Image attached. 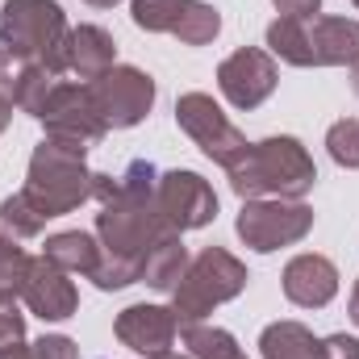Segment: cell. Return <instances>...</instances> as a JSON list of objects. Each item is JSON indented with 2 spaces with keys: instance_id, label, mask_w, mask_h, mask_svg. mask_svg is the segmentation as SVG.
Returning <instances> with one entry per match:
<instances>
[{
  "instance_id": "24",
  "label": "cell",
  "mask_w": 359,
  "mask_h": 359,
  "mask_svg": "<svg viewBox=\"0 0 359 359\" xmlns=\"http://www.w3.org/2000/svg\"><path fill=\"white\" fill-rule=\"evenodd\" d=\"M188 0H130V17L147 34H176Z\"/></svg>"
},
{
  "instance_id": "17",
  "label": "cell",
  "mask_w": 359,
  "mask_h": 359,
  "mask_svg": "<svg viewBox=\"0 0 359 359\" xmlns=\"http://www.w3.org/2000/svg\"><path fill=\"white\" fill-rule=\"evenodd\" d=\"M184 271H188V247H184V238H180L176 230H168V234L151 247V255H147V264H142V280H147L155 292H172L180 280H184Z\"/></svg>"
},
{
  "instance_id": "15",
  "label": "cell",
  "mask_w": 359,
  "mask_h": 359,
  "mask_svg": "<svg viewBox=\"0 0 359 359\" xmlns=\"http://www.w3.org/2000/svg\"><path fill=\"white\" fill-rule=\"evenodd\" d=\"M318 67H355L359 63V21L351 17H313L309 25Z\"/></svg>"
},
{
  "instance_id": "11",
  "label": "cell",
  "mask_w": 359,
  "mask_h": 359,
  "mask_svg": "<svg viewBox=\"0 0 359 359\" xmlns=\"http://www.w3.org/2000/svg\"><path fill=\"white\" fill-rule=\"evenodd\" d=\"M276 80H280L276 59L259 46H243L230 59H222L217 67V88L234 109H259L276 92Z\"/></svg>"
},
{
  "instance_id": "21",
  "label": "cell",
  "mask_w": 359,
  "mask_h": 359,
  "mask_svg": "<svg viewBox=\"0 0 359 359\" xmlns=\"http://www.w3.org/2000/svg\"><path fill=\"white\" fill-rule=\"evenodd\" d=\"M55 84H59V76H55L50 67H42V63H21V67H17L13 104H17L21 113H29V117H42V109H46Z\"/></svg>"
},
{
  "instance_id": "39",
  "label": "cell",
  "mask_w": 359,
  "mask_h": 359,
  "mask_svg": "<svg viewBox=\"0 0 359 359\" xmlns=\"http://www.w3.org/2000/svg\"><path fill=\"white\" fill-rule=\"evenodd\" d=\"M0 59H4V55H0Z\"/></svg>"
},
{
  "instance_id": "19",
  "label": "cell",
  "mask_w": 359,
  "mask_h": 359,
  "mask_svg": "<svg viewBox=\"0 0 359 359\" xmlns=\"http://www.w3.org/2000/svg\"><path fill=\"white\" fill-rule=\"evenodd\" d=\"M318 343L322 339H313V330L301 326V322H271L259 334L264 359H322Z\"/></svg>"
},
{
  "instance_id": "25",
  "label": "cell",
  "mask_w": 359,
  "mask_h": 359,
  "mask_svg": "<svg viewBox=\"0 0 359 359\" xmlns=\"http://www.w3.org/2000/svg\"><path fill=\"white\" fill-rule=\"evenodd\" d=\"M217 34H222L217 8L213 4H201V0H188V8H184V17H180V25H176L180 42L184 46H209Z\"/></svg>"
},
{
  "instance_id": "2",
  "label": "cell",
  "mask_w": 359,
  "mask_h": 359,
  "mask_svg": "<svg viewBox=\"0 0 359 359\" xmlns=\"http://www.w3.org/2000/svg\"><path fill=\"white\" fill-rule=\"evenodd\" d=\"M226 176H230L234 196H243V201H268V196L305 201V192L318 180V168L292 134H276V138H264V142H251L247 155Z\"/></svg>"
},
{
  "instance_id": "34",
  "label": "cell",
  "mask_w": 359,
  "mask_h": 359,
  "mask_svg": "<svg viewBox=\"0 0 359 359\" xmlns=\"http://www.w3.org/2000/svg\"><path fill=\"white\" fill-rule=\"evenodd\" d=\"M8 121H13V104H4V100H0V134L8 130Z\"/></svg>"
},
{
  "instance_id": "27",
  "label": "cell",
  "mask_w": 359,
  "mask_h": 359,
  "mask_svg": "<svg viewBox=\"0 0 359 359\" xmlns=\"http://www.w3.org/2000/svg\"><path fill=\"white\" fill-rule=\"evenodd\" d=\"M29 264H34V259L17 247V238L0 234V288L21 292V284H25V276H29Z\"/></svg>"
},
{
  "instance_id": "9",
  "label": "cell",
  "mask_w": 359,
  "mask_h": 359,
  "mask_svg": "<svg viewBox=\"0 0 359 359\" xmlns=\"http://www.w3.org/2000/svg\"><path fill=\"white\" fill-rule=\"evenodd\" d=\"M38 121L46 126V138L76 142V147H96L109 134L104 117L96 113V100H92L88 84H55Z\"/></svg>"
},
{
  "instance_id": "26",
  "label": "cell",
  "mask_w": 359,
  "mask_h": 359,
  "mask_svg": "<svg viewBox=\"0 0 359 359\" xmlns=\"http://www.w3.org/2000/svg\"><path fill=\"white\" fill-rule=\"evenodd\" d=\"M326 151L339 168L359 172V117H343L326 130Z\"/></svg>"
},
{
  "instance_id": "6",
  "label": "cell",
  "mask_w": 359,
  "mask_h": 359,
  "mask_svg": "<svg viewBox=\"0 0 359 359\" xmlns=\"http://www.w3.org/2000/svg\"><path fill=\"white\" fill-rule=\"evenodd\" d=\"M176 121H180V130L217 163V168H234L243 155H247V134L222 113V104L209 96V92H184L176 100Z\"/></svg>"
},
{
  "instance_id": "36",
  "label": "cell",
  "mask_w": 359,
  "mask_h": 359,
  "mask_svg": "<svg viewBox=\"0 0 359 359\" xmlns=\"http://www.w3.org/2000/svg\"><path fill=\"white\" fill-rule=\"evenodd\" d=\"M351 88H355V96H359V63H355V76H351Z\"/></svg>"
},
{
  "instance_id": "3",
  "label": "cell",
  "mask_w": 359,
  "mask_h": 359,
  "mask_svg": "<svg viewBox=\"0 0 359 359\" xmlns=\"http://www.w3.org/2000/svg\"><path fill=\"white\" fill-rule=\"evenodd\" d=\"M92 176L96 172H88V147L42 138L29 155V172H25L21 192L50 222V217L76 213L84 201H92Z\"/></svg>"
},
{
  "instance_id": "22",
  "label": "cell",
  "mask_w": 359,
  "mask_h": 359,
  "mask_svg": "<svg viewBox=\"0 0 359 359\" xmlns=\"http://www.w3.org/2000/svg\"><path fill=\"white\" fill-rule=\"evenodd\" d=\"M180 339H184L192 359H247L230 330H217V326H205V322L180 326Z\"/></svg>"
},
{
  "instance_id": "7",
  "label": "cell",
  "mask_w": 359,
  "mask_h": 359,
  "mask_svg": "<svg viewBox=\"0 0 359 359\" xmlns=\"http://www.w3.org/2000/svg\"><path fill=\"white\" fill-rule=\"evenodd\" d=\"M234 230H238V238L251 251L271 255L280 247L301 243L313 230V209L305 201H276V196H268V201H243Z\"/></svg>"
},
{
  "instance_id": "10",
  "label": "cell",
  "mask_w": 359,
  "mask_h": 359,
  "mask_svg": "<svg viewBox=\"0 0 359 359\" xmlns=\"http://www.w3.org/2000/svg\"><path fill=\"white\" fill-rule=\"evenodd\" d=\"M155 201H159V213H163L168 230H176V234L201 230L217 217V192L196 172H163Z\"/></svg>"
},
{
  "instance_id": "5",
  "label": "cell",
  "mask_w": 359,
  "mask_h": 359,
  "mask_svg": "<svg viewBox=\"0 0 359 359\" xmlns=\"http://www.w3.org/2000/svg\"><path fill=\"white\" fill-rule=\"evenodd\" d=\"M247 264L243 259H234L230 251H222V247H205L188 271H184V280H180L176 288H172V313H176L180 326H192V322H205L217 305H226V301H234L243 288H247Z\"/></svg>"
},
{
  "instance_id": "29",
  "label": "cell",
  "mask_w": 359,
  "mask_h": 359,
  "mask_svg": "<svg viewBox=\"0 0 359 359\" xmlns=\"http://www.w3.org/2000/svg\"><path fill=\"white\" fill-rule=\"evenodd\" d=\"M34 359H80V347L67 334H42L34 343Z\"/></svg>"
},
{
  "instance_id": "30",
  "label": "cell",
  "mask_w": 359,
  "mask_h": 359,
  "mask_svg": "<svg viewBox=\"0 0 359 359\" xmlns=\"http://www.w3.org/2000/svg\"><path fill=\"white\" fill-rule=\"evenodd\" d=\"M322 359H359V339L355 334H330L318 343Z\"/></svg>"
},
{
  "instance_id": "16",
  "label": "cell",
  "mask_w": 359,
  "mask_h": 359,
  "mask_svg": "<svg viewBox=\"0 0 359 359\" xmlns=\"http://www.w3.org/2000/svg\"><path fill=\"white\" fill-rule=\"evenodd\" d=\"M109 67H117V46L109 38V29L100 25H76L67 34V72H76L80 80H100Z\"/></svg>"
},
{
  "instance_id": "23",
  "label": "cell",
  "mask_w": 359,
  "mask_h": 359,
  "mask_svg": "<svg viewBox=\"0 0 359 359\" xmlns=\"http://www.w3.org/2000/svg\"><path fill=\"white\" fill-rule=\"evenodd\" d=\"M0 226L8 230V238L21 243V238H38L46 230V217L34 209V201L25 192H13V196L0 201Z\"/></svg>"
},
{
  "instance_id": "28",
  "label": "cell",
  "mask_w": 359,
  "mask_h": 359,
  "mask_svg": "<svg viewBox=\"0 0 359 359\" xmlns=\"http://www.w3.org/2000/svg\"><path fill=\"white\" fill-rule=\"evenodd\" d=\"M25 343V313L17 309V292L0 288V347Z\"/></svg>"
},
{
  "instance_id": "20",
  "label": "cell",
  "mask_w": 359,
  "mask_h": 359,
  "mask_svg": "<svg viewBox=\"0 0 359 359\" xmlns=\"http://www.w3.org/2000/svg\"><path fill=\"white\" fill-rule=\"evenodd\" d=\"M268 55L284 59L288 67H318L313 42H309V21L276 17V21L268 25Z\"/></svg>"
},
{
  "instance_id": "8",
  "label": "cell",
  "mask_w": 359,
  "mask_h": 359,
  "mask_svg": "<svg viewBox=\"0 0 359 359\" xmlns=\"http://www.w3.org/2000/svg\"><path fill=\"white\" fill-rule=\"evenodd\" d=\"M92 100H96V113L104 117L109 130H130L138 126L151 104H155V80L142 72V67H109L100 80L88 84Z\"/></svg>"
},
{
  "instance_id": "4",
  "label": "cell",
  "mask_w": 359,
  "mask_h": 359,
  "mask_svg": "<svg viewBox=\"0 0 359 359\" xmlns=\"http://www.w3.org/2000/svg\"><path fill=\"white\" fill-rule=\"evenodd\" d=\"M67 13L59 0H8L0 8V50L13 63H42L67 72Z\"/></svg>"
},
{
  "instance_id": "33",
  "label": "cell",
  "mask_w": 359,
  "mask_h": 359,
  "mask_svg": "<svg viewBox=\"0 0 359 359\" xmlns=\"http://www.w3.org/2000/svg\"><path fill=\"white\" fill-rule=\"evenodd\" d=\"M347 309H351V322L359 326V280H355V288H351V305Z\"/></svg>"
},
{
  "instance_id": "31",
  "label": "cell",
  "mask_w": 359,
  "mask_h": 359,
  "mask_svg": "<svg viewBox=\"0 0 359 359\" xmlns=\"http://www.w3.org/2000/svg\"><path fill=\"white\" fill-rule=\"evenodd\" d=\"M280 17H292V21H313L322 13V0H271Z\"/></svg>"
},
{
  "instance_id": "1",
  "label": "cell",
  "mask_w": 359,
  "mask_h": 359,
  "mask_svg": "<svg viewBox=\"0 0 359 359\" xmlns=\"http://www.w3.org/2000/svg\"><path fill=\"white\" fill-rule=\"evenodd\" d=\"M155 192H159V172L147 159H134L121 176H104V172L92 176V196L100 201V213H96L100 264L88 280L100 292L138 284L151 247L168 234Z\"/></svg>"
},
{
  "instance_id": "35",
  "label": "cell",
  "mask_w": 359,
  "mask_h": 359,
  "mask_svg": "<svg viewBox=\"0 0 359 359\" xmlns=\"http://www.w3.org/2000/svg\"><path fill=\"white\" fill-rule=\"evenodd\" d=\"M92 8H113V4H117V0H88Z\"/></svg>"
},
{
  "instance_id": "38",
  "label": "cell",
  "mask_w": 359,
  "mask_h": 359,
  "mask_svg": "<svg viewBox=\"0 0 359 359\" xmlns=\"http://www.w3.org/2000/svg\"><path fill=\"white\" fill-rule=\"evenodd\" d=\"M351 4H355V8H359V0H351Z\"/></svg>"
},
{
  "instance_id": "18",
  "label": "cell",
  "mask_w": 359,
  "mask_h": 359,
  "mask_svg": "<svg viewBox=\"0 0 359 359\" xmlns=\"http://www.w3.org/2000/svg\"><path fill=\"white\" fill-rule=\"evenodd\" d=\"M42 255L50 264H59L63 271H72V276H92L96 264H100V243L92 234H84V230H63V234L46 238Z\"/></svg>"
},
{
  "instance_id": "32",
  "label": "cell",
  "mask_w": 359,
  "mask_h": 359,
  "mask_svg": "<svg viewBox=\"0 0 359 359\" xmlns=\"http://www.w3.org/2000/svg\"><path fill=\"white\" fill-rule=\"evenodd\" d=\"M0 359H34V347H25V343H13V347H0Z\"/></svg>"
},
{
  "instance_id": "13",
  "label": "cell",
  "mask_w": 359,
  "mask_h": 359,
  "mask_svg": "<svg viewBox=\"0 0 359 359\" xmlns=\"http://www.w3.org/2000/svg\"><path fill=\"white\" fill-rule=\"evenodd\" d=\"M113 330H117V339L130 351H138L147 359H159L176 347L180 322H176V313L163 309V305H130V309L117 313Z\"/></svg>"
},
{
  "instance_id": "12",
  "label": "cell",
  "mask_w": 359,
  "mask_h": 359,
  "mask_svg": "<svg viewBox=\"0 0 359 359\" xmlns=\"http://www.w3.org/2000/svg\"><path fill=\"white\" fill-rule=\"evenodd\" d=\"M72 271H63L59 264H50L46 255H38L29 264V276L21 284V301L29 305V313H38L42 322H67L76 309H80V292L76 284L67 280Z\"/></svg>"
},
{
  "instance_id": "37",
  "label": "cell",
  "mask_w": 359,
  "mask_h": 359,
  "mask_svg": "<svg viewBox=\"0 0 359 359\" xmlns=\"http://www.w3.org/2000/svg\"><path fill=\"white\" fill-rule=\"evenodd\" d=\"M159 359H192V355H172V351H168V355H159Z\"/></svg>"
},
{
  "instance_id": "14",
  "label": "cell",
  "mask_w": 359,
  "mask_h": 359,
  "mask_svg": "<svg viewBox=\"0 0 359 359\" xmlns=\"http://www.w3.org/2000/svg\"><path fill=\"white\" fill-rule=\"evenodd\" d=\"M284 297L301 309H322L339 292V268L326 255H297L284 268Z\"/></svg>"
}]
</instances>
